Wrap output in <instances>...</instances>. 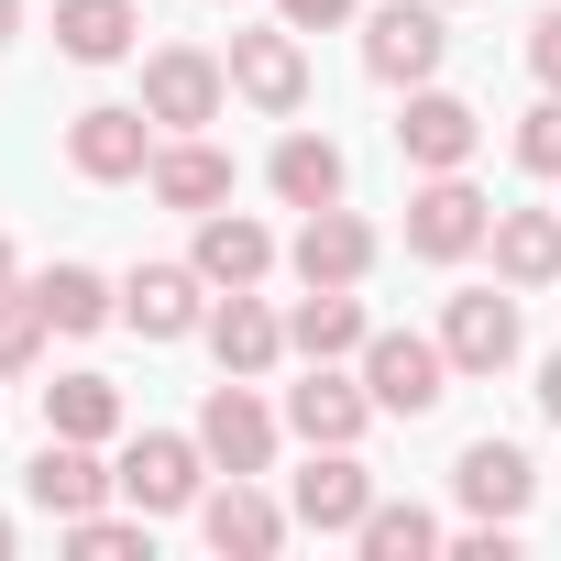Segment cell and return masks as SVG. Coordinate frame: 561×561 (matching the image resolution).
Returning <instances> with one entry per match:
<instances>
[{
  "label": "cell",
  "mask_w": 561,
  "mask_h": 561,
  "mask_svg": "<svg viewBox=\"0 0 561 561\" xmlns=\"http://www.w3.org/2000/svg\"><path fill=\"white\" fill-rule=\"evenodd\" d=\"M154 111L144 100H89L78 122H67V165L89 176V187H133V176H154Z\"/></svg>",
  "instance_id": "obj_1"
},
{
  "label": "cell",
  "mask_w": 561,
  "mask_h": 561,
  "mask_svg": "<svg viewBox=\"0 0 561 561\" xmlns=\"http://www.w3.org/2000/svg\"><path fill=\"white\" fill-rule=\"evenodd\" d=\"M209 451H198V430H144V440H122V506H144V517H187L198 495H209Z\"/></svg>",
  "instance_id": "obj_2"
},
{
  "label": "cell",
  "mask_w": 561,
  "mask_h": 561,
  "mask_svg": "<svg viewBox=\"0 0 561 561\" xmlns=\"http://www.w3.org/2000/svg\"><path fill=\"white\" fill-rule=\"evenodd\" d=\"M275 440H287V408H264L253 375H220V386L198 397V451H209L220 473H275Z\"/></svg>",
  "instance_id": "obj_3"
},
{
  "label": "cell",
  "mask_w": 561,
  "mask_h": 561,
  "mask_svg": "<svg viewBox=\"0 0 561 561\" xmlns=\"http://www.w3.org/2000/svg\"><path fill=\"white\" fill-rule=\"evenodd\" d=\"M484 231H495V198H484L462 165L408 187V253H419V264H462V253H484Z\"/></svg>",
  "instance_id": "obj_4"
},
{
  "label": "cell",
  "mask_w": 561,
  "mask_h": 561,
  "mask_svg": "<svg viewBox=\"0 0 561 561\" xmlns=\"http://www.w3.org/2000/svg\"><path fill=\"white\" fill-rule=\"evenodd\" d=\"M220 100H231V56H209V45H154L144 56V111L165 133H209Z\"/></svg>",
  "instance_id": "obj_5"
},
{
  "label": "cell",
  "mask_w": 561,
  "mask_h": 561,
  "mask_svg": "<svg viewBox=\"0 0 561 561\" xmlns=\"http://www.w3.org/2000/svg\"><path fill=\"white\" fill-rule=\"evenodd\" d=\"M451 56V23H440V0H386V12H364V67L386 89H430Z\"/></svg>",
  "instance_id": "obj_6"
},
{
  "label": "cell",
  "mask_w": 561,
  "mask_h": 561,
  "mask_svg": "<svg viewBox=\"0 0 561 561\" xmlns=\"http://www.w3.org/2000/svg\"><path fill=\"white\" fill-rule=\"evenodd\" d=\"M364 386H375L386 419H430V408L451 397V353L419 342V331H375V342H364Z\"/></svg>",
  "instance_id": "obj_7"
},
{
  "label": "cell",
  "mask_w": 561,
  "mask_h": 561,
  "mask_svg": "<svg viewBox=\"0 0 561 561\" xmlns=\"http://www.w3.org/2000/svg\"><path fill=\"white\" fill-rule=\"evenodd\" d=\"M287 528H298V506H275L253 473H231V484L198 495V539H209L220 561H264V550H287Z\"/></svg>",
  "instance_id": "obj_8"
},
{
  "label": "cell",
  "mask_w": 561,
  "mask_h": 561,
  "mask_svg": "<svg viewBox=\"0 0 561 561\" xmlns=\"http://www.w3.org/2000/svg\"><path fill=\"white\" fill-rule=\"evenodd\" d=\"M231 89L253 100V111H309V45H298V23H253V34H231Z\"/></svg>",
  "instance_id": "obj_9"
},
{
  "label": "cell",
  "mask_w": 561,
  "mask_h": 561,
  "mask_svg": "<svg viewBox=\"0 0 561 561\" xmlns=\"http://www.w3.org/2000/svg\"><path fill=\"white\" fill-rule=\"evenodd\" d=\"M440 353H451V375H506L517 364V298H506V275H495V287H462L440 309Z\"/></svg>",
  "instance_id": "obj_10"
},
{
  "label": "cell",
  "mask_w": 561,
  "mask_h": 561,
  "mask_svg": "<svg viewBox=\"0 0 561 561\" xmlns=\"http://www.w3.org/2000/svg\"><path fill=\"white\" fill-rule=\"evenodd\" d=\"M473 144H484V111H473V100H451V89H408V111H397V154H408L419 176L473 165Z\"/></svg>",
  "instance_id": "obj_11"
},
{
  "label": "cell",
  "mask_w": 561,
  "mask_h": 561,
  "mask_svg": "<svg viewBox=\"0 0 561 561\" xmlns=\"http://www.w3.org/2000/svg\"><path fill=\"white\" fill-rule=\"evenodd\" d=\"M386 408H375V386L364 375H342V364H309L298 386H287V430L309 440V451H331V440H364Z\"/></svg>",
  "instance_id": "obj_12"
},
{
  "label": "cell",
  "mask_w": 561,
  "mask_h": 561,
  "mask_svg": "<svg viewBox=\"0 0 561 561\" xmlns=\"http://www.w3.org/2000/svg\"><path fill=\"white\" fill-rule=\"evenodd\" d=\"M122 320H133L144 342L209 331V275H198V264H133V275H122Z\"/></svg>",
  "instance_id": "obj_13"
},
{
  "label": "cell",
  "mask_w": 561,
  "mask_h": 561,
  "mask_svg": "<svg viewBox=\"0 0 561 561\" xmlns=\"http://www.w3.org/2000/svg\"><path fill=\"white\" fill-rule=\"evenodd\" d=\"M287 506H298V528L353 539V528H364V506H375V473L353 462V440H331V451H309V473L287 484Z\"/></svg>",
  "instance_id": "obj_14"
},
{
  "label": "cell",
  "mask_w": 561,
  "mask_h": 561,
  "mask_svg": "<svg viewBox=\"0 0 561 561\" xmlns=\"http://www.w3.org/2000/svg\"><path fill=\"white\" fill-rule=\"evenodd\" d=\"M287 264H298V287H364V275H375V231H364L342 198H331V209H298Z\"/></svg>",
  "instance_id": "obj_15"
},
{
  "label": "cell",
  "mask_w": 561,
  "mask_h": 561,
  "mask_svg": "<svg viewBox=\"0 0 561 561\" xmlns=\"http://www.w3.org/2000/svg\"><path fill=\"white\" fill-rule=\"evenodd\" d=\"M187 264L209 275V287H264V275H275V231L253 220V209H198V242H187Z\"/></svg>",
  "instance_id": "obj_16"
},
{
  "label": "cell",
  "mask_w": 561,
  "mask_h": 561,
  "mask_svg": "<svg viewBox=\"0 0 561 561\" xmlns=\"http://www.w3.org/2000/svg\"><path fill=\"white\" fill-rule=\"evenodd\" d=\"M111 484H122V473H100V440H56V430H45V451L23 462V495H34L56 528H67V517H89Z\"/></svg>",
  "instance_id": "obj_17"
},
{
  "label": "cell",
  "mask_w": 561,
  "mask_h": 561,
  "mask_svg": "<svg viewBox=\"0 0 561 561\" xmlns=\"http://www.w3.org/2000/svg\"><path fill=\"white\" fill-rule=\"evenodd\" d=\"M209 353H220V375H275L287 364V320H275L253 287H220L209 298Z\"/></svg>",
  "instance_id": "obj_18"
},
{
  "label": "cell",
  "mask_w": 561,
  "mask_h": 561,
  "mask_svg": "<svg viewBox=\"0 0 561 561\" xmlns=\"http://www.w3.org/2000/svg\"><path fill=\"white\" fill-rule=\"evenodd\" d=\"M451 495H462L473 517H528L539 473H528V451H517V440H462V462H451Z\"/></svg>",
  "instance_id": "obj_19"
},
{
  "label": "cell",
  "mask_w": 561,
  "mask_h": 561,
  "mask_svg": "<svg viewBox=\"0 0 561 561\" xmlns=\"http://www.w3.org/2000/svg\"><path fill=\"white\" fill-rule=\"evenodd\" d=\"M144 45V0H56V56L67 67H122Z\"/></svg>",
  "instance_id": "obj_20"
},
{
  "label": "cell",
  "mask_w": 561,
  "mask_h": 561,
  "mask_svg": "<svg viewBox=\"0 0 561 561\" xmlns=\"http://www.w3.org/2000/svg\"><path fill=\"white\" fill-rule=\"evenodd\" d=\"M144 187H154L165 209H187V220H198V209H220V198H231V154H220L209 133H176V144H154V176H144Z\"/></svg>",
  "instance_id": "obj_21"
},
{
  "label": "cell",
  "mask_w": 561,
  "mask_h": 561,
  "mask_svg": "<svg viewBox=\"0 0 561 561\" xmlns=\"http://www.w3.org/2000/svg\"><path fill=\"white\" fill-rule=\"evenodd\" d=\"M364 342H375V320H364L353 287H309V298L287 309V353H298V364H342V353H364Z\"/></svg>",
  "instance_id": "obj_22"
},
{
  "label": "cell",
  "mask_w": 561,
  "mask_h": 561,
  "mask_svg": "<svg viewBox=\"0 0 561 561\" xmlns=\"http://www.w3.org/2000/svg\"><path fill=\"white\" fill-rule=\"evenodd\" d=\"M484 253L506 287H561V209H495Z\"/></svg>",
  "instance_id": "obj_23"
},
{
  "label": "cell",
  "mask_w": 561,
  "mask_h": 561,
  "mask_svg": "<svg viewBox=\"0 0 561 561\" xmlns=\"http://www.w3.org/2000/svg\"><path fill=\"white\" fill-rule=\"evenodd\" d=\"M264 187L287 198V209H331V198L353 187V165H342L331 133H287V144H275V165H264Z\"/></svg>",
  "instance_id": "obj_24"
},
{
  "label": "cell",
  "mask_w": 561,
  "mask_h": 561,
  "mask_svg": "<svg viewBox=\"0 0 561 561\" xmlns=\"http://www.w3.org/2000/svg\"><path fill=\"white\" fill-rule=\"evenodd\" d=\"M34 309H45V331H100V320H122V287L100 264H45L34 275Z\"/></svg>",
  "instance_id": "obj_25"
},
{
  "label": "cell",
  "mask_w": 561,
  "mask_h": 561,
  "mask_svg": "<svg viewBox=\"0 0 561 561\" xmlns=\"http://www.w3.org/2000/svg\"><path fill=\"white\" fill-rule=\"evenodd\" d=\"M45 430L56 440H122V386L111 375H56L45 386Z\"/></svg>",
  "instance_id": "obj_26"
},
{
  "label": "cell",
  "mask_w": 561,
  "mask_h": 561,
  "mask_svg": "<svg viewBox=\"0 0 561 561\" xmlns=\"http://www.w3.org/2000/svg\"><path fill=\"white\" fill-rule=\"evenodd\" d=\"M353 539H364V561H430V550H451L440 517H430V506H397V495H375Z\"/></svg>",
  "instance_id": "obj_27"
},
{
  "label": "cell",
  "mask_w": 561,
  "mask_h": 561,
  "mask_svg": "<svg viewBox=\"0 0 561 561\" xmlns=\"http://www.w3.org/2000/svg\"><path fill=\"white\" fill-rule=\"evenodd\" d=\"M67 550H89V561H144V550H154V517H144V506H133V517L89 506V517H67Z\"/></svg>",
  "instance_id": "obj_28"
},
{
  "label": "cell",
  "mask_w": 561,
  "mask_h": 561,
  "mask_svg": "<svg viewBox=\"0 0 561 561\" xmlns=\"http://www.w3.org/2000/svg\"><path fill=\"white\" fill-rule=\"evenodd\" d=\"M45 364V309H34V287H12L0 298V375H34Z\"/></svg>",
  "instance_id": "obj_29"
},
{
  "label": "cell",
  "mask_w": 561,
  "mask_h": 561,
  "mask_svg": "<svg viewBox=\"0 0 561 561\" xmlns=\"http://www.w3.org/2000/svg\"><path fill=\"white\" fill-rule=\"evenodd\" d=\"M517 165L528 176H561V89H539V111L517 122Z\"/></svg>",
  "instance_id": "obj_30"
},
{
  "label": "cell",
  "mask_w": 561,
  "mask_h": 561,
  "mask_svg": "<svg viewBox=\"0 0 561 561\" xmlns=\"http://www.w3.org/2000/svg\"><path fill=\"white\" fill-rule=\"evenodd\" d=\"M528 78H539V89H561V0L528 23Z\"/></svg>",
  "instance_id": "obj_31"
},
{
  "label": "cell",
  "mask_w": 561,
  "mask_h": 561,
  "mask_svg": "<svg viewBox=\"0 0 561 561\" xmlns=\"http://www.w3.org/2000/svg\"><path fill=\"white\" fill-rule=\"evenodd\" d=\"M275 12H287L298 34H331V23H353V12H364V0H275Z\"/></svg>",
  "instance_id": "obj_32"
},
{
  "label": "cell",
  "mask_w": 561,
  "mask_h": 561,
  "mask_svg": "<svg viewBox=\"0 0 561 561\" xmlns=\"http://www.w3.org/2000/svg\"><path fill=\"white\" fill-rule=\"evenodd\" d=\"M539 408H550V419H561V353H550V364H539Z\"/></svg>",
  "instance_id": "obj_33"
},
{
  "label": "cell",
  "mask_w": 561,
  "mask_h": 561,
  "mask_svg": "<svg viewBox=\"0 0 561 561\" xmlns=\"http://www.w3.org/2000/svg\"><path fill=\"white\" fill-rule=\"evenodd\" d=\"M12 34H23V0H0V45H12Z\"/></svg>",
  "instance_id": "obj_34"
},
{
  "label": "cell",
  "mask_w": 561,
  "mask_h": 561,
  "mask_svg": "<svg viewBox=\"0 0 561 561\" xmlns=\"http://www.w3.org/2000/svg\"><path fill=\"white\" fill-rule=\"evenodd\" d=\"M0 298H12V242H0Z\"/></svg>",
  "instance_id": "obj_35"
},
{
  "label": "cell",
  "mask_w": 561,
  "mask_h": 561,
  "mask_svg": "<svg viewBox=\"0 0 561 561\" xmlns=\"http://www.w3.org/2000/svg\"><path fill=\"white\" fill-rule=\"evenodd\" d=\"M0 561H12V517H0Z\"/></svg>",
  "instance_id": "obj_36"
},
{
  "label": "cell",
  "mask_w": 561,
  "mask_h": 561,
  "mask_svg": "<svg viewBox=\"0 0 561 561\" xmlns=\"http://www.w3.org/2000/svg\"><path fill=\"white\" fill-rule=\"evenodd\" d=\"M440 12H462V0H440Z\"/></svg>",
  "instance_id": "obj_37"
}]
</instances>
